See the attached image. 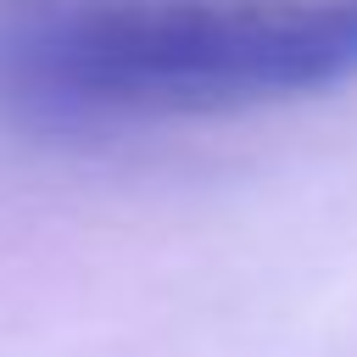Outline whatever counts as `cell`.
Returning <instances> with one entry per match:
<instances>
[{
    "instance_id": "6da1fadb",
    "label": "cell",
    "mask_w": 357,
    "mask_h": 357,
    "mask_svg": "<svg viewBox=\"0 0 357 357\" xmlns=\"http://www.w3.org/2000/svg\"><path fill=\"white\" fill-rule=\"evenodd\" d=\"M357 78V0H0V106L56 128L229 117Z\"/></svg>"
}]
</instances>
